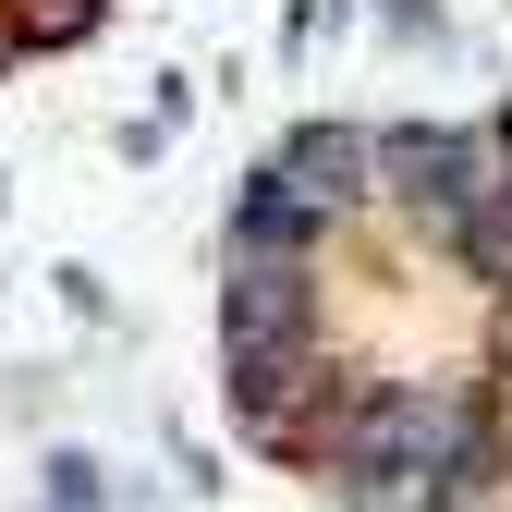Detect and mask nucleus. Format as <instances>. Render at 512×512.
<instances>
[{
	"mask_svg": "<svg viewBox=\"0 0 512 512\" xmlns=\"http://www.w3.org/2000/svg\"><path fill=\"white\" fill-rule=\"evenodd\" d=\"M378 159L403 171V196H415L427 220H464V208L488 196V171H476V135H391Z\"/></svg>",
	"mask_w": 512,
	"mask_h": 512,
	"instance_id": "nucleus-1",
	"label": "nucleus"
},
{
	"mask_svg": "<svg viewBox=\"0 0 512 512\" xmlns=\"http://www.w3.org/2000/svg\"><path fill=\"white\" fill-rule=\"evenodd\" d=\"M293 171H317V183H305L317 208H342V196H366V183H354V171H366V135H305Z\"/></svg>",
	"mask_w": 512,
	"mask_h": 512,
	"instance_id": "nucleus-2",
	"label": "nucleus"
},
{
	"mask_svg": "<svg viewBox=\"0 0 512 512\" xmlns=\"http://www.w3.org/2000/svg\"><path fill=\"white\" fill-rule=\"evenodd\" d=\"M244 244H269V256L305 244V183H281V171L256 183V196H244Z\"/></svg>",
	"mask_w": 512,
	"mask_h": 512,
	"instance_id": "nucleus-3",
	"label": "nucleus"
}]
</instances>
